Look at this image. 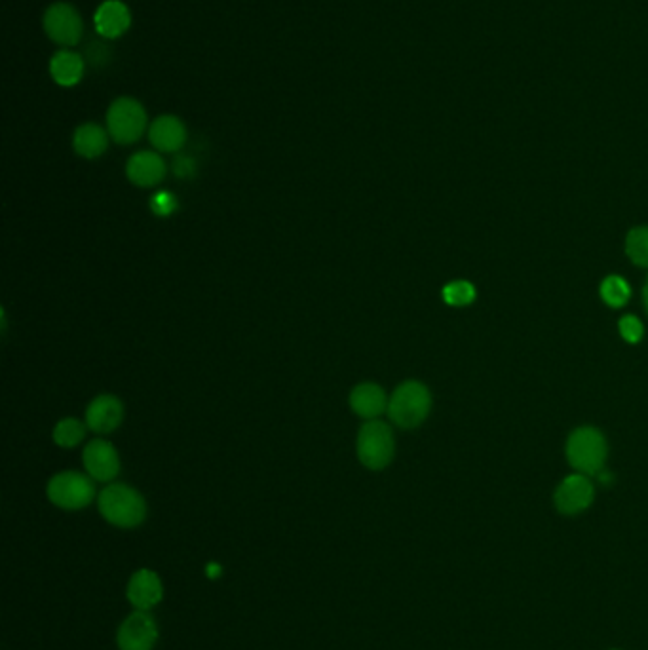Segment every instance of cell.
Wrapping results in <instances>:
<instances>
[{
    "label": "cell",
    "instance_id": "ffe728a7",
    "mask_svg": "<svg viewBox=\"0 0 648 650\" xmlns=\"http://www.w3.org/2000/svg\"><path fill=\"white\" fill-rule=\"evenodd\" d=\"M626 251L635 265L648 267V227H639L629 232Z\"/></svg>",
    "mask_w": 648,
    "mask_h": 650
},
{
    "label": "cell",
    "instance_id": "4fadbf2b",
    "mask_svg": "<svg viewBox=\"0 0 648 650\" xmlns=\"http://www.w3.org/2000/svg\"><path fill=\"white\" fill-rule=\"evenodd\" d=\"M149 139L160 153H177L187 143V128L177 116H158L149 128Z\"/></svg>",
    "mask_w": 648,
    "mask_h": 650
},
{
    "label": "cell",
    "instance_id": "7402d4cb",
    "mask_svg": "<svg viewBox=\"0 0 648 650\" xmlns=\"http://www.w3.org/2000/svg\"><path fill=\"white\" fill-rule=\"evenodd\" d=\"M476 297V289L470 282H453L449 286L443 287V299L445 303L451 306H466L470 305Z\"/></svg>",
    "mask_w": 648,
    "mask_h": 650
},
{
    "label": "cell",
    "instance_id": "5bb4252c",
    "mask_svg": "<svg viewBox=\"0 0 648 650\" xmlns=\"http://www.w3.org/2000/svg\"><path fill=\"white\" fill-rule=\"evenodd\" d=\"M162 582L158 578V574L149 571V569H141L137 573L132 574L130 582H128V601L134 605L137 611H149L153 609L154 605H158L162 601Z\"/></svg>",
    "mask_w": 648,
    "mask_h": 650
},
{
    "label": "cell",
    "instance_id": "ac0fdd59",
    "mask_svg": "<svg viewBox=\"0 0 648 650\" xmlns=\"http://www.w3.org/2000/svg\"><path fill=\"white\" fill-rule=\"evenodd\" d=\"M107 147H109V132L94 122L78 126L77 132L73 135V149L82 158L94 160L105 153Z\"/></svg>",
    "mask_w": 648,
    "mask_h": 650
},
{
    "label": "cell",
    "instance_id": "3957f363",
    "mask_svg": "<svg viewBox=\"0 0 648 650\" xmlns=\"http://www.w3.org/2000/svg\"><path fill=\"white\" fill-rule=\"evenodd\" d=\"M147 128L145 107L134 97H118L107 111V132L118 145H132Z\"/></svg>",
    "mask_w": 648,
    "mask_h": 650
},
{
    "label": "cell",
    "instance_id": "d4e9b609",
    "mask_svg": "<svg viewBox=\"0 0 648 650\" xmlns=\"http://www.w3.org/2000/svg\"><path fill=\"white\" fill-rule=\"evenodd\" d=\"M86 56H88V59H90V63H92V65L101 67V65H105V63L109 61L111 52H109V48H107L103 42H92V44L88 46V52H86Z\"/></svg>",
    "mask_w": 648,
    "mask_h": 650
},
{
    "label": "cell",
    "instance_id": "484cf974",
    "mask_svg": "<svg viewBox=\"0 0 648 650\" xmlns=\"http://www.w3.org/2000/svg\"><path fill=\"white\" fill-rule=\"evenodd\" d=\"M196 172V162L192 160L191 156H177L173 160V173L181 179H189Z\"/></svg>",
    "mask_w": 648,
    "mask_h": 650
},
{
    "label": "cell",
    "instance_id": "d6986e66",
    "mask_svg": "<svg viewBox=\"0 0 648 650\" xmlns=\"http://www.w3.org/2000/svg\"><path fill=\"white\" fill-rule=\"evenodd\" d=\"M86 436V426L77 419H63L54 428V441L59 447H75Z\"/></svg>",
    "mask_w": 648,
    "mask_h": 650
},
{
    "label": "cell",
    "instance_id": "9a60e30c",
    "mask_svg": "<svg viewBox=\"0 0 648 650\" xmlns=\"http://www.w3.org/2000/svg\"><path fill=\"white\" fill-rule=\"evenodd\" d=\"M126 175L137 187H154L166 177V162L158 153L141 151L128 160Z\"/></svg>",
    "mask_w": 648,
    "mask_h": 650
},
{
    "label": "cell",
    "instance_id": "7c38bea8",
    "mask_svg": "<svg viewBox=\"0 0 648 650\" xmlns=\"http://www.w3.org/2000/svg\"><path fill=\"white\" fill-rule=\"evenodd\" d=\"M94 23L97 33L103 39H118L130 29L132 14L122 0H105L96 10Z\"/></svg>",
    "mask_w": 648,
    "mask_h": 650
},
{
    "label": "cell",
    "instance_id": "277c9868",
    "mask_svg": "<svg viewBox=\"0 0 648 650\" xmlns=\"http://www.w3.org/2000/svg\"><path fill=\"white\" fill-rule=\"evenodd\" d=\"M567 459L582 474H599L607 459V441L595 428H578L567 443Z\"/></svg>",
    "mask_w": 648,
    "mask_h": 650
},
{
    "label": "cell",
    "instance_id": "6da1fadb",
    "mask_svg": "<svg viewBox=\"0 0 648 650\" xmlns=\"http://www.w3.org/2000/svg\"><path fill=\"white\" fill-rule=\"evenodd\" d=\"M97 504L101 516L120 529H134L147 516L145 498L124 483H115L103 489Z\"/></svg>",
    "mask_w": 648,
    "mask_h": 650
},
{
    "label": "cell",
    "instance_id": "2e32d148",
    "mask_svg": "<svg viewBox=\"0 0 648 650\" xmlns=\"http://www.w3.org/2000/svg\"><path fill=\"white\" fill-rule=\"evenodd\" d=\"M350 407L358 417L367 419V421H375L388 409V400L379 384L363 383L358 384L352 390Z\"/></svg>",
    "mask_w": 648,
    "mask_h": 650
},
{
    "label": "cell",
    "instance_id": "5b68a950",
    "mask_svg": "<svg viewBox=\"0 0 648 650\" xmlns=\"http://www.w3.org/2000/svg\"><path fill=\"white\" fill-rule=\"evenodd\" d=\"M396 443L386 422H365L358 434V457L365 468L382 470L394 459Z\"/></svg>",
    "mask_w": 648,
    "mask_h": 650
},
{
    "label": "cell",
    "instance_id": "44dd1931",
    "mask_svg": "<svg viewBox=\"0 0 648 650\" xmlns=\"http://www.w3.org/2000/svg\"><path fill=\"white\" fill-rule=\"evenodd\" d=\"M629 286L626 284L624 278L620 276H609L603 284H601V297L603 301L609 306H624L628 303L629 299Z\"/></svg>",
    "mask_w": 648,
    "mask_h": 650
},
{
    "label": "cell",
    "instance_id": "ba28073f",
    "mask_svg": "<svg viewBox=\"0 0 648 650\" xmlns=\"http://www.w3.org/2000/svg\"><path fill=\"white\" fill-rule=\"evenodd\" d=\"M158 628L147 611H135L118 628L116 643L120 650H153Z\"/></svg>",
    "mask_w": 648,
    "mask_h": 650
},
{
    "label": "cell",
    "instance_id": "9c48e42d",
    "mask_svg": "<svg viewBox=\"0 0 648 650\" xmlns=\"http://www.w3.org/2000/svg\"><path fill=\"white\" fill-rule=\"evenodd\" d=\"M593 502V485L590 479L582 474H574L563 479V483L555 491V506L561 514L574 516L586 508H590Z\"/></svg>",
    "mask_w": 648,
    "mask_h": 650
},
{
    "label": "cell",
    "instance_id": "e0dca14e",
    "mask_svg": "<svg viewBox=\"0 0 648 650\" xmlns=\"http://www.w3.org/2000/svg\"><path fill=\"white\" fill-rule=\"evenodd\" d=\"M84 69V58L71 50H59L54 54V58L50 59V77L63 88L77 86L84 77Z\"/></svg>",
    "mask_w": 648,
    "mask_h": 650
},
{
    "label": "cell",
    "instance_id": "30bf717a",
    "mask_svg": "<svg viewBox=\"0 0 648 650\" xmlns=\"http://www.w3.org/2000/svg\"><path fill=\"white\" fill-rule=\"evenodd\" d=\"M84 466L90 478L97 481H111L120 472V459L113 443L105 440L90 441L84 449Z\"/></svg>",
    "mask_w": 648,
    "mask_h": 650
},
{
    "label": "cell",
    "instance_id": "cb8c5ba5",
    "mask_svg": "<svg viewBox=\"0 0 648 650\" xmlns=\"http://www.w3.org/2000/svg\"><path fill=\"white\" fill-rule=\"evenodd\" d=\"M620 333L628 343L635 345L643 339V324L635 316H624L620 320Z\"/></svg>",
    "mask_w": 648,
    "mask_h": 650
},
{
    "label": "cell",
    "instance_id": "8fae6325",
    "mask_svg": "<svg viewBox=\"0 0 648 650\" xmlns=\"http://www.w3.org/2000/svg\"><path fill=\"white\" fill-rule=\"evenodd\" d=\"M124 419V407L122 402L111 396L103 394L97 396L94 402L86 409V426L96 434H111L122 424Z\"/></svg>",
    "mask_w": 648,
    "mask_h": 650
},
{
    "label": "cell",
    "instance_id": "8992f818",
    "mask_svg": "<svg viewBox=\"0 0 648 650\" xmlns=\"http://www.w3.org/2000/svg\"><path fill=\"white\" fill-rule=\"evenodd\" d=\"M96 497L92 479L80 472H61L48 483V498L63 510H82Z\"/></svg>",
    "mask_w": 648,
    "mask_h": 650
},
{
    "label": "cell",
    "instance_id": "52a82bcc",
    "mask_svg": "<svg viewBox=\"0 0 648 650\" xmlns=\"http://www.w3.org/2000/svg\"><path fill=\"white\" fill-rule=\"evenodd\" d=\"M44 33L63 48L77 46L84 35V21L77 8L69 2L52 4L42 18Z\"/></svg>",
    "mask_w": 648,
    "mask_h": 650
},
{
    "label": "cell",
    "instance_id": "4316f807",
    "mask_svg": "<svg viewBox=\"0 0 648 650\" xmlns=\"http://www.w3.org/2000/svg\"><path fill=\"white\" fill-rule=\"evenodd\" d=\"M645 305H647V310H648V282H647V286H645Z\"/></svg>",
    "mask_w": 648,
    "mask_h": 650
},
{
    "label": "cell",
    "instance_id": "603a6c76",
    "mask_svg": "<svg viewBox=\"0 0 648 650\" xmlns=\"http://www.w3.org/2000/svg\"><path fill=\"white\" fill-rule=\"evenodd\" d=\"M177 210V198L172 192L160 191L151 198V211L158 217H168Z\"/></svg>",
    "mask_w": 648,
    "mask_h": 650
},
{
    "label": "cell",
    "instance_id": "7a4b0ae2",
    "mask_svg": "<svg viewBox=\"0 0 648 650\" xmlns=\"http://www.w3.org/2000/svg\"><path fill=\"white\" fill-rule=\"evenodd\" d=\"M432 396L428 388L417 381H407L396 388L388 402V415L401 428H415L428 417Z\"/></svg>",
    "mask_w": 648,
    "mask_h": 650
}]
</instances>
